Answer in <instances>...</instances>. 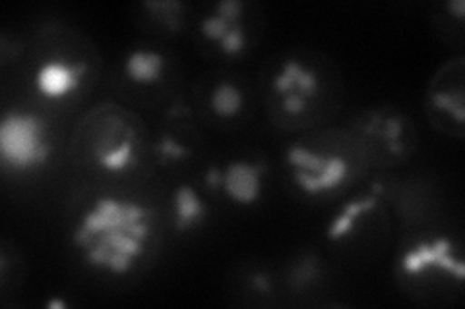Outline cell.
<instances>
[{
  "mask_svg": "<svg viewBox=\"0 0 465 309\" xmlns=\"http://www.w3.org/2000/svg\"><path fill=\"white\" fill-rule=\"evenodd\" d=\"M153 215L143 203L119 196H101L72 230V242L95 271L128 275L148 252Z\"/></svg>",
  "mask_w": 465,
  "mask_h": 309,
  "instance_id": "obj_1",
  "label": "cell"
},
{
  "mask_svg": "<svg viewBox=\"0 0 465 309\" xmlns=\"http://www.w3.org/2000/svg\"><path fill=\"white\" fill-rule=\"evenodd\" d=\"M53 140L39 114L8 109L0 121V160L6 172H27L47 163Z\"/></svg>",
  "mask_w": 465,
  "mask_h": 309,
  "instance_id": "obj_2",
  "label": "cell"
},
{
  "mask_svg": "<svg viewBox=\"0 0 465 309\" xmlns=\"http://www.w3.org/2000/svg\"><path fill=\"white\" fill-rule=\"evenodd\" d=\"M285 163L297 188L311 198L331 194L343 186L351 174V167L345 157L316 151L302 143L289 147Z\"/></svg>",
  "mask_w": 465,
  "mask_h": 309,
  "instance_id": "obj_3",
  "label": "cell"
},
{
  "mask_svg": "<svg viewBox=\"0 0 465 309\" xmlns=\"http://www.w3.org/2000/svg\"><path fill=\"white\" fill-rule=\"evenodd\" d=\"M244 3L241 0H222L213 10L200 20L202 37L213 43L225 56H241L249 47L244 27Z\"/></svg>",
  "mask_w": 465,
  "mask_h": 309,
  "instance_id": "obj_4",
  "label": "cell"
},
{
  "mask_svg": "<svg viewBox=\"0 0 465 309\" xmlns=\"http://www.w3.org/2000/svg\"><path fill=\"white\" fill-rule=\"evenodd\" d=\"M320 90L314 68L301 61H287L273 76V92L282 97V109L291 116L307 112L309 102Z\"/></svg>",
  "mask_w": 465,
  "mask_h": 309,
  "instance_id": "obj_5",
  "label": "cell"
},
{
  "mask_svg": "<svg viewBox=\"0 0 465 309\" xmlns=\"http://www.w3.org/2000/svg\"><path fill=\"white\" fill-rule=\"evenodd\" d=\"M401 271L405 275H423L427 271H442L452 275L456 281H463L465 265L458 256L454 244L440 237L427 242H419L407 249L401 261Z\"/></svg>",
  "mask_w": 465,
  "mask_h": 309,
  "instance_id": "obj_6",
  "label": "cell"
},
{
  "mask_svg": "<svg viewBox=\"0 0 465 309\" xmlns=\"http://www.w3.org/2000/svg\"><path fill=\"white\" fill-rule=\"evenodd\" d=\"M94 159L99 169L111 174L126 172L136 160V131L126 122H111L94 145Z\"/></svg>",
  "mask_w": 465,
  "mask_h": 309,
  "instance_id": "obj_7",
  "label": "cell"
},
{
  "mask_svg": "<svg viewBox=\"0 0 465 309\" xmlns=\"http://www.w3.org/2000/svg\"><path fill=\"white\" fill-rule=\"evenodd\" d=\"M84 66L64 61L61 56L47 58L34 70V90L39 97L51 102L64 101L80 90Z\"/></svg>",
  "mask_w": 465,
  "mask_h": 309,
  "instance_id": "obj_8",
  "label": "cell"
},
{
  "mask_svg": "<svg viewBox=\"0 0 465 309\" xmlns=\"http://www.w3.org/2000/svg\"><path fill=\"white\" fill-rule=\"evenodd\" d=\"M262 179H264V167L251 160L235 159L220 170V186L227 199L237 205H254L262 198Z\"/></svg>",
  "mask_w": 465,
  "mask_h": 309,
  "instance_id": "obj_9",
  "label": "cell"
},
{
  "mask_svg": "<svg viewBox=\"0 0 465 309\" xmlns=\"http://www.w3.org/2000/svg\"><path fill=\"white\" fill-rule=\"evenodd\" d=\"M165 68L167 61L163 53L145 47H136L133 51H128L123 63V72L126 80L142 87L155 85L157 82H162Z\"/></svg>",
  "mask_w": 465,
  "mask_h": 309,
  "instance_id": "obj_10",
  "label": "cell"
},
{
  "mask_svg": "<svg viewBox=\"0 0 465 309\" xmlns=\"http://www.w3.org/2000/svg\"><path fill=\"white\" fill-rule=\"evenodd\" d=\"M208 217V203L191 184H181L173 191V225L179 232L200 227Z\"/></svg>",
  "mask_w": 465,
  "mask_h": 309,
  "instance_id": "obj_11",
  "label": "cell"
},
{
  "mask_svg": "<svg viewBox=\"0 0 465 309\" xmlns=\"http://www.w3.org/2000/svg\"><path fill=\"white\" fill-rule=\"evenodd\" d=\"M374 205H376L374 196H359V198L349 201L345 208L331 218V223L326 230V238L331 240V242L347 238L349 234H351L355 230V227L359 225V220L362 218V215H367L369 211H372Z\"/></svg>",
  "mask_w": 465,
  "mask_h": 309,
  "instance_id": "obj_12",
  "label": "cell"
},
{
  "mask_svg": "<svg viewBox=\"0 0 465 309\" xmlns=\"http://www.w3.org/2000/svg\"><path fill=\"white\" fill-rule=\"evenodd\" d=\"M244 92L231 80L217 82L210 93V109L222 121L237 119L244 109Z\"/></svg>",
  "mask_w": 465,
  "mask_h": 309,
  "instance_id": "obj_13",
  "label": "cell"
},
{
  "mask_svg": "<svg viewBox=\"0 0 465 309\" xmlns=\"http://www.w3.org/2000/svg\"><path fill=\"white\" fill-rule=\"evenodd\" d=\"M145 8H150L159 20H165L173 25V20H177V14L184 8L179 0H159V3H145Z\"/></svg>",
  "mask_w": 465,
  "mask_h": 309,
  "instance_id": "obj_14",
  "label": "cell"
},
{
  "mask_svg": "<svg viewBox=\"0 0 465 309\" xmlns=\"http://www.w3.org/2000/svg\"><path fill=\"white\" fill-rule=\"evenodd\" d=\"M47 307H66V302L61 300V298H56V300L47 302Z\"/></svg>",
  "mask_w": 465,
  "mask_h": 309,
  "instance_id": "obj_15",
  "label": "cell"
}]
</instances>
